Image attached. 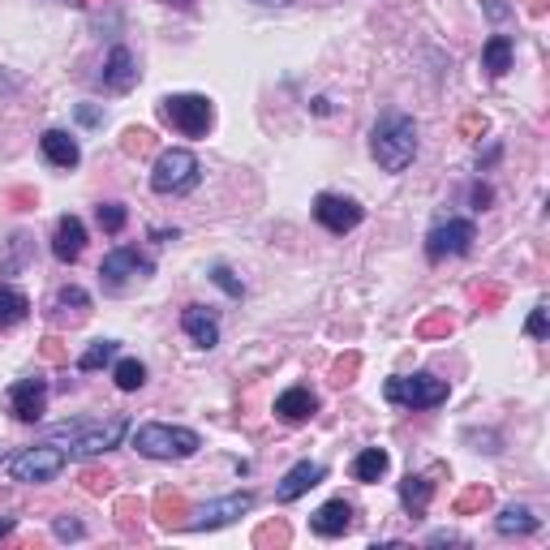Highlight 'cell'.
Here are the masks:
<instances>
[{
    "label": "cell",
    "mask_w": 550,
    "mask_h": 550,
    "mask_svg": "<svg viewBox=\"0 0 550 550\" xmlns=\"http://www.w3.org/2000/svg\"><path fill=\"white\" fill-rule=\"evenodd\" d=\"M370 155L383 172H404L417 155V125L404 112H383L379 125L370 129Z\"/></svg>",
    "instance_id": "1"
},
{
    "label": "cell",
    "mask_w": 550,
    "mask_h": 550,
    "mask_svg": "<svg viewBox=\"0 0 550 550\" xmlns=\"http://www.w3.org/2000/svg\"><path fill=\"white\" fill-rule=\"evenodd\" d=\"M129 430V417H112V422H91V417H78V422H61L52 430L56 443H65V456L69 460H91V456H104L112 452Z\"/></svg>",
    "instance_id": "2"
},
{
    "label": "cell",
    "mask_w": 550,
    "mask_h": 550,
    "mask_svg": "<svg viewBox=\"0 0 550 550\" xmlns=\"http://www.w3.org/2000/svg\"><path fill=\"white\" fill-rule=\"evenodd\" d=\"M202 447L198 430L185 426H168V422H142L134 430V452L147 460H190Z\"/></svg>",
    "instance_id": "3"
},
{
    "label": "cell",
    "mask_w": 550,
    "mask_h": 550,
    "mask_svg": "<svg viewBox=\"0 0 550 550\" xmlns=\"http://www.w3.org/2000/svg\"><path fill=\"white\" fill-rule=\"evenodd\" d=\"M69 465V456H65V447H56V443H31V447H22V452H13L9 456V482H18V486H43V482H56V477L65 473Z\"/></svg>",
    "instance_id": "4"
},
{
    "label": "cell",
    "mask_w": 550,
    "mask_h": 550,
    "mask_svg": "<svg viewBox=\"0 0 550 550\" xmlns=\"http://www.w3.org/2000/svg\"><path fill=\"white\" fill-rule=\"evenodd\" d=\"M198 181H202V164H198L194 151L172 147V151H159L155 155V168H151V190L155 194L177 198V194H190Z\"/></svg>",
    "instance_id": "5"
},
{
    "label": "cell",
    "mask_w": 550,
    "mask_h": 550,
    "mask_svg": "<svg viewBox=\"0 0 550 550\" xmlns=\"http://www.w3.org/2000/svg\"><path fill=\"white\" fill-rule=\"evenodd\" d=\"M383 396L396 409H439L452 396V387H447V379H434V374H396V379L383 383Z\"/></svg>",
    "instance_id": "6"
},
{
    "label": "cell",
    "mask_w": 550,
    "mask_h": 550,
    "mask_svg": "<svg viewBox=\"0 0 550 550\" xmlns=\"http://www.w3.org/2000/svg\"><path fill=\"white\" fill-rule=\"evenodd\" d=\"M159 121L172 125L181 138H207V129L215 125V104L207 95H164Z\"/></svg>",
    "instance_id": "7"
},
{
    "label": "cell",
    "mask_w": 550,
    "mask_h": 550,
    "mask_svg": "<svg viewBox=\"0 0 550 550\" xmlns=\"http://www.w3.org/2000/svg\"><path fill=\"white\" fill-rule=\"evenodd\" d=\"M147 275H155V263L147 254H138L134 245H117V250H108L104 263H99V284H104L108 293H125L129 284H142Z\"/></svg>",
    "instance_id": "8"
},
{
    "label": "cell",
    "mask_w": 550,
    "mask_h": 550,
    "mask_svg": "<svg viewBox=\"0 0 550 550\" xmlns=\"http://www.w3.org/2000/svg\"><path fill=\"white\" fill-rule=\"evenodd\" d=\"M477 241V228L473 220H447L439 228H430L426 237V258L430 263H443V258H465Z\"/></svg>",
    "instance_id": "9"
},
{
    "label": "cell",
    "mask_w": 550,
    "mask_h": 550,
    "mask_svg": "<svg viewBox=\"0 0 550 550\" xmlns=\"http://www.w3.org/2000/svg\"><path fill=\"white\" fill-rule=\"evenodd\" d=\"M250 508H254V495H250V490H241V495H224V499H211V503H202L198 512H190L185 529H194V533L224 529V525H233V520L245 516Z\"/></svg>",
    "instance_id": "10"
},
{
    "label": "cell",
    "mask_w": 550,
    "mask_h": 550,
    "mask_svg": "<svg viewBox=\"0 0 550 550\" xmlns=\"http://www.w3.org/2000/svg\"><path fill=\"white\" fill-rule=\"evenodd\" d=\"M314 220L323 224L331 237H344V233H353V228L366 220V211H361L353 198H344V194H318L314 198Z\"/></svg>",
    "instance_id": "11"
},
{
    "label": "cell",
    "mask_w": 550,
    "mask_h": 550,
    "mask_svg": "<svg viewBox=\"0 0 550 550\" xmlns=\"http://www.w3.org/2000/svg\"><path fill=\"white\" fill-rule=\"evenodd\" d=\"M5 409L18 417V422H39V417L48 413V379H39V374L18 379L5 392Z\"/></svg>",
    "instance_id": "12"
},
{
    "label": "cell",
    "mask_w": 550,
    "mask_h": 550,
    "mask_svg": "<svg viewBox=\"0 0 550 550\" xmlns=\"http://www.w3.org/2000/svg\"><path fill=\"white\" fill-rule=\"evenodd\" d=\"M86 310H91V297H86V288L78 284H65V288H56L52 301H48V323L52 327H78Z\"/></svg>",
    "instance_id": "13"
},
{
    "label": "cell",
    "mask_w": 550,
    "mask_h": 550,
    "mask_svg": "<svg viewBox=\"0 0 550 550\" xmlns=\"http://www.w3.org/2000/svg\"><path fill=\"white\" fill-rule=\"evenodd\" d=\"M99 86L112 91V95H125V91H134V86H138V61H134V52H129L125 43H117V48L108 52L104 74H99Z\"/></svg>",
    "instance_id": "14"
},
{
    "label": "cell",
    "mask_w": 550,
    "mask_h": 550,
    "mask_svg": "<svg viewBox=\"0 0 550 550\" xmlns=\"http://www.w3.org/2000/svg\"><path fill=\"white\" fill-rule=\"evenodd\" d=\"M86 250V224L78 220V215H61L56 220V233H52V254H56V263H78Z\"/></svg>",
    "instance_id": "15"
},
{
    "label": "cell",
    "mask_w": 550,
    "mask_h": 550,
    "mask_svg": "<svg viewBox=\"0 0 550 550\" xmlns=\"http://www.w3.org/2000/svg\"><path fill=\"white\" fill-rule=\"evenodd\" d=\"M181 331L198 344V349H215V344H220V314L207 310V306H185L181 310Z\"/></svg>",
    "instance_id": "16"
},
{
    "label": "cell",
    "mask_w": 550,
    "mask_h": 550,
    "mask_svg": "<svg viewBox=\"0 0 550 550\" xmlns=\"http://www.w3.org/2000/svg\"><path fill=\"white\" fill-rule=\"evenodd\" d=\"M327 477L323 465H310V460H301V465H293L284 477H280V486H275V503H297L306 490H314L318 482Z\"/></svg>",
    "instance_id": "17"
},
{
    "label": "cell",
    "mask_w": 550,
    "mask_h": 550,
    "mask_svg": "<svg viewBox=\"0 0 550 550\" xmlns=\"http://www.w3.org/2000/svg\"><path fill=\"white\" fill-rule=\"evenodd\" d=\"M310 529L318 538H344V533L353 529V503H344V499L323 503V508L310 516Z\"/></svg>",
    "instance_id": "18"
},
{
    "label": "cell",
    "mask_w": 550,
    "mask_h": 550,
    "mask_svg": "<svg viewBox=\"0 0 550 550\" xmlns=\"http://www.w3.org/2000/svg\"><path fill=\"white\" fill-rule=\"evenodd\" d=\"M39 151L48 159L52 168H78L82 164V147L74 134H65V129H48V134L39 138Z\"/></svg>",
    "instance_id": "19"
},
{
    "label": "cell",
    "mask_w": 550,
    "mask_h": 550,
    "mask_svg": "<svg viewBox=\"0 0 550 550\" xmlns=\"http://www.w3.org/2000/svg\"><path fill=\"white\" fill-rule=\"evenodd\" d=\"M318 413V396L310 392V387H288V392L275 396V417L280 422H310V417Z\"/></svg>",
    "instance_id": "20"
},
{
    "label": "cell",
    "mask_w": 550,
    "mask_h": 550,
    "mask_svg": "<svg viewBox=\"0 0 550 550\" xmlns=\"http://www.w3.org/2000/svg\"><path fill=\"white\" fill-rule=\"evenodd\" d=\"M430 495H434L430 473H409V477L400 482V503H404V512H409V516H426Z\"/></svg>",
    "instance_id": "21"
},
{
    "label": "cell",
    "mask_w": 550,
    "mask_h": 550,
    "mask_svg": "<svg viewBox=\"0 0 550 550\" xmlns=\"http://www.w3.org/2000/svg\"><path fill=\"white\" fill-rule=\"evenodd\" d=\"M35 258V237L31 233H13L0 245V275H18Z\"/></svg>",
    "instance_id": "22"
},
{
    "label": "cell",
    "mask_w": 550,
    "mask_h": 550,
    "mask_svg": "<svg viewBox=\"0 0 550 550\" xmlns=\"http://www.w3.org/2000/svg\"><path fill=\"white\" fill-rule=\"evenodd\" d=\"M542 520L533 516L525 503H512V508H503L499 520H495V529L503 533V538H529V533H538Z\"/></svg>",
    "instance_id": "23"
},
{
    "label": "cell",
    "mask_w": 550,
    "mask_h": 550,
    "mask_svg": "<svg viewBox=\"0 0 550 550\" xmlns=\"http://www.w3.org/2000/svg\"><path fill=\"white\" fill-rule=\"evenodd\" d=\"M31 314V297L13 284H0V331H13L18 323H26Z\"/></svg>",
    "instance_id": "24"
},
{
    "label": "cell",
    "mask_w": 550,
    "mask_h": 550,
    "mask_svg": "<svg viewBox=\"0 0 550 550\" xmlns=\"http://www.w3.org/2000/svg\"><path fill=\"white\" fill-rule=\"evenodd\" d=\"M387 465H392V456H387V447H361L357 460H353V477L357 482H379V477L387 473Z\"/></svg>",
    "instance_id": "25"
},
{
    "label": "cell",
    "mask_w": 550,
    "mask_h": 550,
    "mask_svg": "<svg viewBox=\"0 0 550 550\" xmlns=\"http://www.w3.org/2000/svg\"><path fill=\"white\" fill-rule=\"evenodd\" d=\"M482 69L490 78H503L512 69V39L508 35H490L482 48Z\"/></svg>",
    "instance_id": "26"
},
{
    "label": "cell",
    "mask_w": 550,
    "mask_h": 550,
    "mask_svg": "<svg viewBox=\"0 0 550 550\" xmlns=\"http://www.w3.org/2000/svg\"><path fill=\"white\" fill-rule=\"evenodd\" d=\"M112 383H117L121 392H138V387L147 383V366H142L138 357H121L117 366H112Z\"/></svg>",
    "instance_id": "27"
},
{
    "label": "cell",
    "mask_w": 550,
    "mask_h": 550,
    "mask_svg": "<svg viewBox=\"0 0 550 550\" xmlns=\"http://www.w3.org/2000/svg\"><path fill=\"white\" fill-rule=\"evenodd\" d=\"M112 361H117V340H95L91 349H86V353L78 357V370H82V374H91V370L112 366Z\"/></svg>",
    "instance_id": "28"
},
{
    "label": "cell",
    "mask_w": 550,
    "mask_h": 550,
    "mask_svg": "<svg viewBox=\"0 0 550 550\" xmlns=\"http://www.w3.org/2000/svg\"><path fill=\"white\" fill-rule=\"evenodd\" d=\"M95 220H99V228H104L108 237H117L121 228L129 224V207H125V202H104V207L95 211Z\"/></svg>",
    "instance_id": "29"
},
{
    "label": "cell",
    "mask_w": 550,
    "mask_h": 550,
    "mask_svg": "<svg viewBox=\"0 0 550 550\" xmlns=\"http://www.w3.org/2000/svg\"><path fill=\"white\" fill-rule=\"evenodd\" d=\"M211 280H215V284H220V288H224V293H228V297H233V301H241V297H245V284H241V280H237V275H233V267L215 263V267H211Z\"/></svg>",
    "instance_id": "30"
},
{
    "label": "cell",
    "mask_w": 550,
    "mask_h": 550,
    "mask_svg": "<svg viewBox=\"0 0 550 550\" xmlns=\"http://www.w3.org/2000/svg\"><path fill=\"white\" fill-rule=\"evenodd\" d=\"M486 503H490V490H486V486H473V490H465V495L456 499V512L469 516V512H482Z\"/></svg>",
    "instance_id": "31"
},
{
    "label": "cell",
    "mask_w": 550,
    "mask_h": 550,
    "mask_svg": "<svg viewBox=\"0 0 550 550\" xmlns=\"http://www.w3.org/2000/svg\"><path fill=\"white\" fill-rule=\"evenodd\" d=\"M155 508H159V520H164V525H172L177 516H185V499H181V495H168V490H164Z\"/></svg>",
    "instance_id": "32"
},
{
    "label": "cell",
    "mask_w": 550,
    "mask_h": 550,
    "mask_svg": "<svg viewBox=\"0 0 550 550\" xmlns=\"http://www.w3.org/2000/svg\"><path fill=\"white\" fill-rule=\"evenodd\" d=\"M125 151L129 155L151 151V129H125Z\"/></svg>",
    "instance_id": "33"
},
{
    "label": "cell",
    "mask_w": 550,
    "mask_h": 550,
    "mask_svg": "<svg viewBox=\"0 0 550 550\" xmlns=\"http://www.w3.org/2000/svg\"><path fill=\"white\" fill-rule=\"evenodd\" d=\"M82 520H74V516H61V520H56V538H61V542H78L82 538Z\"/></svg>",
    "instance_id": "34"
},
{
    "label": "cell",
    "mask_w": 550,
    "mask_h": 550,
    "mask_svg": "<svg viewBox=\"0 0 550 550\" xmlns=\"http://www.w3.org/2000/svg\"><path fill=\"white\" fill-rule=\"evenodd\" d=\"M546 306H533V314H529V323H525V336H533V340H546Z\"/></svg>",
    "instance_id": "35"
},
{
    "label": "cell",
    "mask_w": 550,
    "mask_h": 550,
    "mask_svg": "<svg viewBox=\"0 0 550 550\" xmlns=\"http://www.w3.org/2000/svg\"><path fill=\"white\" fill-rule=\"evenodd\" d=\"M452 331V318L447 314H434V318H426L422 327H417V336H447Z\"/></svg>",
    "instance_id": "36"
},
{
    "label": "cell",
    "mask_w": 550,
    "mask_h": 550,
    "mask_svg": "<svg viewBox=\"0 0 550 550\" xmlns=\"http://www.w3.org/2000/svg\"><path fill=\"white\" fill-rule=\"evenodd\" d=\"M254 542H258V546H263V542H275V546H284V542H288V529H284V525H263V529L254 533Z\"/></svg>",
    "instance_id": "37"
},
{
    "label": "cell",
    "mask_w": 550,
    "mask_h": 550,
    "mask_svg": "<svg viewBox=\"0 0 550 550\" xmlns=\"http://www.w3.org/2000/svg\"><path fill=\"white\" fill-rule=\"evenodd\" d=\"M82 486L91 490V495H108V490H112V473H86Z\"/></svg>",
    "instance_id": "38"
},
{
    "label": "cell",
    "mask_w": 550,
    "mask_h": 550,
    "mask_svg": "<svg viewBox=\"0 0 550 550\" xmlns=\"http://www.w3.org/2000/svg\"><path fill=\"white\" fill-rule=\"evenodd\" d=\"M43 361H65V349H61V340L56 336L43 340Z\"/></svg>",
    "instance_id": "39"
},
{
    "label": "cell",
    "mask_w": 550,
    "mask_h": 550,
    "mask_svg": "<svg viewBox=\"0 0 550 550\" xmlns=\"http://www.w3.org/2000/svg\"><path fill=\"white\" fill-rule=\"evenodd\" d=\"M357 370V357H349V361H336V383H353L349 374Z\"/></svg>",
    "instance_id": "40"
},
{
    "label": "cell",
    "mask_w": 550,
    "mask_h": 550,
    "mask_svg": "<svg viewBox=\"0 0 550 550\" xmlns=\"http://www.w3.org/2000/svg\"><path fill=\"white\" fill-rule=\"evenodd\" d=\"M78 121H82V125H99V121H104V117H99V108H91V104H82V108H78Z\"/></svg>",
    "instance_id": "41"
},
{
    "label": "cell",
    "mask_w": 550,
    "mask_h": 550,
    "mask_svg": "<svg viewBox=\"0 0 550 550\" xmlns=\"http://www.w3.org/2000/svg\"><path fill=\"white\" fill-rule=\"evenodd\" d=\"M486 202H490V190H486V185H473V207H477V211H482V207H486Z\"/></svg>",
    "instance_id": "42"
},
{
    "label": "cell",
    "mask_w": 550,
    "mask_h": 550,
    "mask_svg": "<svg viewBox=\"0 0 550 550\" xmlns=\"http://www.w3.org/2000/svg\"><path fill=\"white\" fill-rule=\"evenodd\" d=\"M13 529H18V516H0V538H9Z\"/></svg>",
    "instance_id": "43"
},
{
    "label": "cell",
    "mask_w": 550,
    "mask_h": 550,
    "mask_svg": "<svg viewBox=\"0 0 550 550\" xmlns=\"http://www.w3.org/2000/svg\"><path fill=\"white\" fill-rule=\"evenodd\" d=\"M254 5H267V9H280V5H293V0H254Z\"/></svg>",
    "instance_id": "44"
},
{
    "label": "cell",
    "mask_w": 550,
    "mask_h": 550,
    "mask_svg": "<svg viewBox=\"0 0 550 550\" xmlns=\"http://www.w3.org/2000/svg\"><path fill=\"white\" fill-rule=\"evenodd\" d=\"M168 5H177V9H194V0H168Z\"/></svg>",
    "instance_id": "45"
},
{
    "label": "cell",
    "mask_w": 550,
    "mask_h": 550,
    "mask_svg": "<svg viewBox=\"0 0 550 550\" xmlns=\"http://www.w3.org/2000/svg\"><path fill=\"white\" fill-rule=\"evenodd\" d=\"M529 13H542V0H529Z\"/></svg>",
    "instance_id": "46"
},
{
    "label": "cell",
    "mask_w": 550,
    "mask_h": 550,
    "mask_svg": "<svg viewBox=\"0 0 550 550\" xmlns=\"http://www.w3.org/2000/svg\"><path fill=\"white\" fill-rule=\"evenodd\" d=\"M61 5H74V9H78V5H82V0H61Z\"/></svg>",
    "instance_id": "47"
}]
</instances>
